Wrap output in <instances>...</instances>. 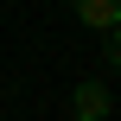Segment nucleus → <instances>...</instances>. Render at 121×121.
<instances>
[{"label":"nucleus","instance_id":"3","mask_svg":"<svg viewBox=\"0 0 121 121\" xmlns=\"http://www.w3.org/2000/svg\"><path fill=\"white\" fill-rule=\"evenodd\" d=\"M108 64H115V70H121V26H115V32H108Z\"/></svg>","mask_w":121,"mask_h":121},{"label":"nucleus","instance_id":"1","mask_svg":"<svg viewBox=\"0 0 121 121\" xmlns=\"http://www.w3.org/2000/svg\"><path fill=\"white\" fill-rule=\"evenodd\" d=\"M70 121H108V89H102V77H89V83L70 89Z\"/></svg>","mask_w":121,"mask_h":121},{"label":"nucleus","instance_id":"2","mask_svg":"<svg viewBox=\"0 0 121 121\" xmlns=\"http://www.w3.org/2000/svg\"><path fill=\"white\" fill-rule=\"evenodd\" d=\"M70 6H77V19L89 32H115L121 26V0H70Z\"/></svg>","mask_w":121,"mask_h":121}]
</instances>
